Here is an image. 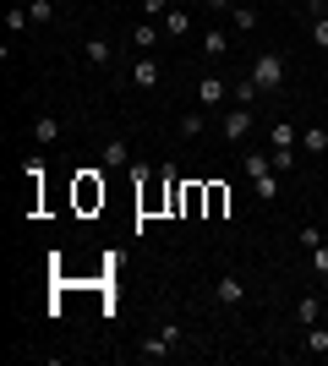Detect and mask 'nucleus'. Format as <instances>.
<instances>
[{"label":"nucleus","instance_id":"nucleus-6","mask_svg":"<svg viewBox=\"0 0 328 366\" xmlns=\"http://www.w3.org/2000/svg\"><path fill=\"white\" fill-rule=\"evenodd\" d=\"M214 295H219V301H224V306H241V301H247V285H241V279H235V274H224V279H219V285H214Z\"/></svg>","mask_w":328,"mask_h":366},{"label":"nucleus","instance_id":"nucleus-18","mask_svg":"<svg viewBox=\"0 0 328 366\" xmlns=\"http://www.w3.org/2000/svg\"><path fill=\"white\" fill-rule=\"evenodd\" d=\"M6 28H11V33H28V28H33L28 6H11V11H6Z\"/></svg>","mask_w":328,"mask_h":366},{"label":"nucleus","instance_id":"nucleus-14","mask_svg":"<svg viewBox=\"0 0 328 366\" xmlns=\"http://www.w3.org/2000/svg\"><path fill=\"white\" fill-rule=\"evenodd\" d=\"M230 99H235V104H257V99H263V88H257V82H252V76H247V82H235V88H230Z\"/></svg>","mask_w":328,"mask_h":366},{"label":"nucleus","instance_id":"nucleus-16","mask_svg":"<svg viewBox=\"0 0 328 366\" xmlns=\"http://www.w3.org/2000/svg\"><path fill=\"white\" fill-rule=\"evenodd\" d=\"M301 148H307V153H328V132H323V126L301 132Z\"/></svg>","mask_w":328,"mask_h":366},{"label":"nucleus","instance_id":"nucleus-28","mask_svg":"<svg viewBox=\"0 0 328 366\" xmlns=\"http://www.w3.org/2000/svg\"><path fill=\"white\" fill-rule=\"evenodd\" d=\"M312 39L328 49V11H323V16H312Z\"/></svg>","mask_w":328,"mask_h":366},{"label":"nucleus","instance_id":"nucleus-12","mask_svg":"<svg viewBox=\"0 0 328 366\" xmlns=\"http://www.w3.org/2000/svg\"><path fill=\"white\" fill-rule=\"evenodd\" d=\"M203 202H208V186H187V192H181V208H187V219L203 214Z\"/></svg>","mask_w":328,"mask_h":366},{"label":"nucleus","instance_id":"nucleus-10","mask_svg":"<svg viewBox=\"0 0 328 366\" xmlns=\"http://www.w3.org/2000/svg\"><path fill=\"white\" fill-rule=\"evenodd\" d=\"M55 137H61V121H55V115H39V121H33V142H39V148H49Z\"/></svg>","mask_w":328,"mask_h":366},{"label":"nucleus","instance_id":"nucleus-19","mask_svg":"<svg viewBox=\"0 0 328 366\" xmlns=\"http://www.w3.org/2000/svg\"><path fill=\"white\" fill-rule=\"evenodd\" d=\"M241 164H247V175H252V181H257V175H268V169H274V164H268V153H257V148H252L247 159H241Z\"/></svg>","mask_w":328,"mask_h":366},{"label":"nucleus","instance_id":"nucleus-2","mask_svg":"<svg viewBox=\"0 0 328 366\" xmlns=\"http://www.w3.org/2000/svg\"><path fill=\"white\" fill-rule=\"evenodd\" d=\"M99 202H104V181H99V169H82V175H77V208H82V214H94Z\"/></svg>","mask_w":328,"mask_h":366},{"label":"nucleus","instance_id":"nucleus-8","mask_svg":"<svg viewBox=\"0 0 328 366\" xmlns=\"http://www.w3.org/2000/svg\"><path fill=\"white\" fill-rule=\"evenodd\" d=\"M99 159H104V169H126V164H131V148H126L121 137H109V142H104V153H99Z\"/></svg>","mask_w":328,"mask_h":366},{"label":"nucleus","instance_id":"nucleus-5","mask_svg":"<svg viewBox=\"0 0 328 366\" xmlns=\"http://www.w3.org/2000/svg\"><path fill=\"white\" fill-rule=\"evenodd\" d=\"M159 28H164V39H187L192 33V11L187 6H170V11L159 16Z\"/></svg>","mask_w":328,"mask_h":366},{"label":"nucleus","instance_id":"nucleus-22","mask_svg":"<svg viewBox=\"0 0 328 366\" xmlns=\"http://www.w3.org/2000/svg\"><path fill=\"white\" fill-rule=\"evenodd\" d=\"M252 186H257V197H263V202H274V197H279V175H257Z\"/></svg>","mask_w":328,"mask_h":366},{"label":"nucleus","instance_id":"nucleus-11","mask_svg":"<svg viewBox=\"0 0 328 366\" xmlns=\"http://www.w3.org/2000/svg\"><path fill=\"white\" fill-rule=\"evenodd\" d=\"M203 55H208V61L230 55V39H224V28H208V33H203Z\"/></svg>","mask_w":328,"mask_h":366},{"label":"nucleus","instance_id":"nucleus-9","mask_svg":"<svg viewBox=\"0 0 328 366\" xmlns=\"http://www.w3.org/2000/svg\"><path fill=\"white\" fill-rule=\"evenodd\" d=\"M82 55H88V66H109V61H115V44H109V39H88Z\"/></svg>","mask_w":328,"mask_h":366},{"label":"nucleus","instance_id":"nucleus-20","mask_svg":"<svg viewBox=\"0 0 328 366\" xmlns=\"http://www.w3.org/2000/svg\"><path fill=\"white\" fill-rule=\"evenodd\" d=\"M296 322H301V328H312V322H317V295H307V301H296Z\"/></svg>","mask_w":328,"mask_h":366},{"label":"nucleus","instance_id":"nucleus-23","mask_svg":"<svg viewBox=\"0 0 328 366\" xmlns=\"http://www.w3.org/2000/svg\"><path fill=\"white\" fill-rule=\"evenodd\" d=\"M235 28H241V33H252V28H257V6H235Z\"/></svg>","mask_w":328,"mask_h":366},{"label":"nucleus","instance_id":"nucleus-26","mask_svg":"<svg viewBox=\"0 0 328 366\" xmlns=\"http://www.w3.org/2000/svg\"><path fill=\"white\" fill-rule=\"evenodd\" d=\"M307 350H317V355L328 350V328H317V322H312V328H307Z\"/></svg>","mask_w":328,"mask_h":366},{"label":"nucleus","instance_id":"nucleus-3","mask_svg":"<svg viewBox=\"0 0 328 366\" xmlns=\"http://www.w3.org/2000/svg\"><path fill=\"white\" fill-rule=\"evenodd\" d=\"M219 132H224L230 142H241V137L252 132V109H247V104H230V109H224V126H219Z\"/></svg>","mask_w":328,"mask_h":366},{"label":"nucleus","instance_id":"nucleus-4","mask_svg":"<svg viewBox=\"0 0 328 366\" xmlns=\"http://www.w3.org/2000/svg\"><path fill=\"white\" fill-rule=\"evenodd\" d=\"M224 99H230V82L219 71H208L203 82H197V104H224Z\"/></svg>","mask_w":328,"mask_h":366},{"label":"nucleus","instance_id":"nucleus-24","mask_svg":"<svg viewBox=\"0 0 328 366\" xmlns=\"http://www.w3.org/2000/svg\"><path fill=\"white\" fill-rule=\"evenodd\" d=\"M181 132H187V137H203V109H187V115H181Z\"/></svg>","mask_w":328,"mask_h":366},{"label":"nucleus","instance_id":"nucleus-15","mask_svg":"<svg viewBox=\"0 0 328 366\" xmlns=\"http://www.w3.org/2000/svg\"><path fill=\"white\" fill-rule=\"evenodd\" d=\"M268 137H274V148H296V142H301V132H296L290 121H274V132H268Z\"/></svg>","mask_w":328,"mask_h":366},{"label":"nucleus","instance_id":"nucleus-31","mask_svg":"<svg viewBox=\"0 0 328 366\" xmlns=\"http://www.w3.org/2000/svg\"><path fill=\"white\" fill-rule=\"evenodd\" d=\"M241 0H208V11H235Z\"/></svg>","mask_w":328,"mask_h":366},{"label":"nucleus","instance_id":"nucleus-30","mask_svg":"<svg viewBox=\"0 0 328 366\" xmlns=\"http://www.w3.org/2000/svg\"><path fill=\"white\" fill-rule=\"evenodd\" d=\"M142 11H148V16H164V11H170V0H142Z\"/></svg>","mask_w":328,"mask_h":366},{"label":"nucleus","instance_id":"nucleus-7","mask_svg":"<svg viewBox=\"0 0 328 366\" xmlns=\"http://www.w3.org/2000/svg\"><path fill=\"white\" fill-rule=\"evenodd\" d=\"M131 82H137V88H159V61H154V55H137V66H131Z\"/></svg>","mask_w":328,"mask_h":366},{"label":"nucleus","instance_id":"nucleus-17","mask_svg":"<svg viewBox=\"0 0 328 366\" xmlns=\"http://www.w3.org/2000/svg\"><path fill=\"white\" fill-rule=\"evenodd\" d=\"M28 16H33V28H44L49 16H55V0H28Z\"/></svg>","mask_w":328,"mask_h":366},{"label":"nucleus","instance_id":"nucleus-13","mask_svg":"<svg viewBox=\"0 0 328 366\" xmlns=\"http://www.w3.org/2000/svg\"><path fill=\"white\" fill-rule=\"evenodd\" d=\"M131 39H137V49L148 55V49H154L159 39H164V28H159V22H137V33H131Z\"/></svg>","mask_w":328,"mask_h":366},{"label":"nucleus","instance_id":"nucleus-32","mask_svg":"<svg viewBox=\"0 0 328 366\" xmlns=\"http://www.w3.org/2000/svg\"><path fill=\"white\" fill-rule=\"evenodd\" d=\"M323 11H328V0H323Z\"/></svg>","mask_w":328,"mask_h":366},{"label":"nucleus","instance_id":"nucleus-1","mask_svg":"<svg viewBox=\"0 0 328 366\" xmlns=\"http://www.w3.org/2000/svg\"><path fill=\"white\" fill-rule=\"evenodd\" d=\"M252 82H257L263 93H274L284 82V61L279 55H257V61H252Z\"/></svg>","mask_w":328,"mask_h":366},{"label":"nucleus","instance_id":"nucleus-21","mask_svg":"<svg viewBox=\"0 0 328 366\" xmlns=\"http://www.w3.org/2000/svg\"><path fill=\"white\" fill-rule=\"evenodd\" d=\"M224 208H230V192H224V186H208V214H224Z\"/></svg>","mask_w":328,"mask_h":366},{"label":"nucleus","instance_id":"nucleus-25","mask_svg":"<svg viewBox=\"0 0 328 366\" xmlns=\"http://www.w3.org/2000/svg\"><path fill=\"white\" fill-rule=\"evenodd\" d=\"M142 355H148V361H164V355H170V345H164V334H154V339H148V345H142Z\"/></svg>","mask_w":328,"mask_h":366},{"label":"nucleus","instance_id":"nucleus-29","mask_svg":"<svg viewBox=\"0 0 328 366\" xmlns=\"http://www.w3.org/2000/svg\"><path fill=\"white\" fill-rule=\"evenodd\" d=\"M312 268L328 279V241H323V246H312Z\"/></svg>","mask_w":328,"mask_h":366},{"label":"nucleus","instance_id":"nucleus-27","mask_svg":"<svg viewBox=\"0 0 328 366\" xmlns=\"http://www.w3.org/2000/svg\"><path fill=\"white\" fill-rule=\"evenodd\" d=\"M274 169H296V148H274Z\"/></svg>","mask_w":328,"mask_h":366}]
</instances>
